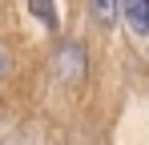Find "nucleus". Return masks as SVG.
I'll return each instance as SVG.
<instances>
[{
  "label": "nucleus",
  "mask_w": 149,
  "mask_h": 145,
  "mask_svg": "<svg viewBox=\"0 0 149 145\" xmlns=\"http://www.w3.org/2000/svg\"><path fill=\"white\" fill-rule=\"evenodd\" d=\"M121 12L133 32H149V0H121Z\"/></svg>",
  "instance_id": "obj_1"
},
{
  "label": "nucleus",
  "mask_w": 149,
  "mask_h": 145,
  "mask_svg": "<svg viewBox=\"0 0 149 145\" xmlns=\"http://www.w3.org/2000/svg\"><path fill=\"white\" fill-rule=\"evenodd\" d=\"M117 4H121V0H89V8H93L97 24H113V16H117Z\"/></svg>",
  "instance_id": "obj_2"
},
{
  "label": "nucleus",
  "mask_w": 149,
  "mask_h": 145,
  "mask_svg": "<svg viewBox=\"0 0 149 145\" xmlns=\"http://www.w3.org/2000/svg\"><path fill=\"white\" fill-rule=\"evenodd\" d=\"M32 8H36V12H40L45 20H52V12H49V0H32Z\"/></svg>",
  "instance_id": "obj_3"
},
{
  "label": "nucleus",
  "mask_w": 149,
  "mask_h": 145,
  "mask_svg": "<svg viewBox=\"0 0 149 145\" xmlns=\"http://www.w3.org/2000/svg\"><path fill=\"white\" fill-rule=\"evenodd\" d=\"M0 69H4V61H0Z\"/></svg>",
  "instance_id": "obj_4"
}]
</instances>
